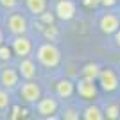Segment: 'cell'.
I'll return each instance as SVG.
<instances>
[{
  "mask_svg": "<svg viewBox=\"0 0 120 120\" xmlns=\"http://www.w3.org/2000/svg\"><path fill=\"white\" fill-rule=\"evenodd\" d=\"M97 81H99L100 88H102L106 93H113V91L118 90V86H120L118 74H116L113 68H109V66H108V68H100Z\"/></svg>",
  "mask_w": 120,
  "mask_h": 120,
  "instance_id": "obj_5",
  "label": "cell"
},
{
  "mask_svg": "<svg viewBox=\"0 0 120 120\" xmlns=\"http://www.w3.org/2000/svg\"><path fill=\"white\" fill-rule=\"evenodd\" d=\"M99 72H100V66L97 63H86L81 70V77H86V79H91V81H97L99 77Z\"/></svg>",
  "mask_w": 120,
  "mask_h": 120,
  "instance_id": "obj_15",
  "label": "cell"
},
{
  "mask_svg": "<svg viewBox=\"0 0 120 120\" xmlns=\"http://www.w3.org/2000/svg\"><path fill=\"white\" fill-rule=\"evenodd\" d=\"M16 70L20 74V77L23 81L27 79H36V75H38V66H36V61L27 56V57H20V63L16 66Z\"/></svg>",
  "mask_w": 120,
  "mask_h": 120,
  "instance_id": "obj_11",
  "label": "cell"
},
{
  "mask_svg": "<svg viewBox=\"0 0 120 120\" xmlns=\"http://www.w3.org/2000/svg\"><path fill=\"white\" fill-rule=\"evenodd\" d=\"M75 93L81 97V100H95L99 97V88H97L95 81L81 77L75 82Z\"/></svg>",
  "mask_w": 120,
  "mask_h": 120,
  "instance_id": "obj_7",
  "label": "cell"
},
{
  "mask_svg": "<svg viewBox=\"0 0 120 120\" xmlns=\"http://www.w3.org/2000/svg\"><path fill=\"white\" fill-rule=\"evenodd\" d=\"M0 43H4V29L0 27Z\"/></svg>",
  "mask_w": 120,
  "mask_h": 120,
  "instance_id": "obj_27",
  "label": "cell"
},
{
  "mask_svg": "<svg viewBox=\"0 0 120 120\" xmlns=\"http://www.w3.org/2000/svg\"><path fill=\"white\" fill-rule=\"evenodd\" d=\"M36 59L43 68L54 70V68H57L61 65V50L57 49L56 43H50V41L41 43L38 47V50H36Z\"/></svg>",
  "mask_w": 120,
  "mask_h": 120,
  "instance_id": "obj_1",
  "label": "cell"
},
{
  "mask_svg": "<svg viewBox=\"0 0 120 120\" xmlns=\"http://www.w3.org/2000/svg\"><path fill=\"white\" fill-rule=\"evenodd\" d=\"M118 27H120V16L115 13H104L99 18V29L106 36H111Z\"/></svg>",
  "mask_w": 120,
  "mask_h": 120,
  "instance_id": "obj_9",
  "label": "cell"
},
{
  "mask_svg": "<svg viewBox=\"0 0 120 120\" xmlns=\"http://www.w3.org/2000/svg\"><path fill=\"white\" fill-rule=\"evenodd\" d=\"M116 5H118V16H120V2H118V4H116Z\"/></svg>",
  "mask_w": 120,
  "mask_h": 120,
  "instance_id": "obj_28",
  "label": "cell"
},
{
  "mask_svg": "<svg viewBox=\"0 0 120 120\" xmlns=\"http://www.w3.org/2000/svg\"><path fill=\"white\" fill-rule=\"evenodd\" d=\"M43 36H45L49 41H56V40H57V36H59V30H57V27H56L54 23L43 25Z\"/></svg>",
  "mask_w": 120,
  "mask_h": 120,
  "instance_id": "obj_18",
  "label": "cell"
},
{
  "mask_svg": "<svg viewBox=\"0 0 120 120\" xmlns=\"http://www.w3.org/2000/svg\"><path fill=\"white\" fill-rule=\"evenodd\" d=\"M41 95H43V90L36 79H27L22 84H18V99L27 106H32L34 102H38Z\"/></svg>",
  "mask_w": 120,
  "mask_h": 120,
  "instance_id": "obj_2",
  "label": "cell"
},
{
  "mask_svg": "<svg viewBox=\"0 0 120 120\" xmlns=\"http://www.w3.org/2000/svg\"><path fill=\"white\" fill-rule=\"evenodd\" d=\"M20 74H18V70L16 68H13V66H4L2 70H0V86L2 88H5V90H16L18 88V84H20Z\"/></svg>",
  "mask_w": 120,
  "mask_h": 120,
  "instance_id": "obj_8",
  "label": "cell"
},
{
  "mask_svg": "<svg viewBox=\"0 0 120 120\" xmlns=\"http://www.w3.org/2000/svg\"><path fill=\"white\" fill-rule=\"evenodd\" d=\"M9 108H11V93L9 90L0 86V111H5Z\"/></svg>",
  "mask_w": 120,
  "mask_h": 120,
  "instance_id": "obj_17",
  "label": "cell"
},
{
  "mask_svg": "<svg viewBox=\"0 0 120 120\" xmlns=\"http://www.w3.org/2000/svg\"><path fill=\"white\" fill-rule=\"evenodd\" d=\"M41 22H43V25H50V23H54V18L56 15H52V13H47V11H43L40 16H38Z\"/></svg>",
  "mask_w": 120,
  "mask_h": 120,
  "instance_id": "obj_22",
  "label": "cell"
},
{
  "mask_svg": "<svg viewBox=\"0 0 120 120\" xmlns=\"http://www.w3.org/2000/svg\"><path fill=\"white\" fill-rule=\"evenodd\" d=\"M113 36H115V45L120 49V27L115 30V32H113Z\"/></svg>",
  "mask_w": 120,
  "mask_h": 120,
  "instance_id": "obj_25",
  "label": "cell"
},
{
  "mask_svg": "<svg viewBox=\"0 0 120 120\" xmlns=\"http://www.w3.org/2000/svg\"><path fill=\"white\" fill-rule=\"evenodd\" d=\"M18 116H20V108L15 106V108H13V113H11V118H18Z\"/></svg>",
  "mask_w": 120,
  "mask_h": 120,
  "instance_id": "obj_26",
  "label": "cell"
},
{
  "mask_svg": "<svg viewBox=\"0 0 120 120\" xmlns=\"http://www.w3.org/2000/svg\"><path fill=\"white\" fill-rule=\"evenodd\" d=\"M20 5V0H0V7L4 11H13Z\"/></svg>",
  "mask_w": 120,
  "mask_h": 120,
  "instance_id": "obj_21",
  "label": "cell"
},
{
  "mask_svg": "<svg viewBox=\"0 0 120 120\" xmlns=\"http://www.w3.org/2000/svg\"><path fill=\"white\" fill-rule=\"evenodd\" d=\"M77 13V5H75L74 0H59L54 7V15L63 22H68L72 20Z\"/></svg>",
  "mask_w": 120,
  "mask_h": 120,
  "instance_id": "obj_10",
  "label": "cell"
},
{
  "mask_svg": "<svg viewBox=\"0 0 120 120\" xmlns=\"http://www.w3.org/2000/svg\"><path fill=\"white\" fill-rule=\"evenodd\" d=\"M23 2H25V9L36 18L49 7V0H23Z\"/></svg>",
  "mask_w": 120,
  "mask_h": 120,
  "instance_id": "obj_13",
  "label": "cell"
},
{
  "mask_svg": "<svg viewBox=\"0 0 120 120\" xmlns=\"http://www.w3.org/2000/svg\"><path fill=\"white\" fill-rule=\"evenodd\" d=\"M5 29L9 30L11 36L27 34V30H29V18L25 16V13H22L18 9H13L5 16Z\"/></svg>",
  "mask_w": 120,
  "mask_h": 120,
  "instance_id": "obj_3",
  "label": "cell"
},
{
  "mask_svg": "<svg viewBox=\"0 0 120 120\" xmlns=\"http://www.w3.org/2000/svg\"><path fill=\"white\" fill-rule=\"evenodd\" d=\"M9 47H11V50H13V56H16V57H27V56L32 54V49H34L32 40L25 34L13 36Z\"/></svg>",
  "mask_w": 120,
  "mask_h": 120,
  "instance_id": "obj_6",
  "label": "cell"
},
{
  "mask_svg": "<svg viewBox=\"0 0 120 120\" xmlns=\"http://www.w3.org/2000/svg\"><path fill=\"white\" fill-rule=\"evenodd\" d=\"M118 4V0H99V5L106 7V9H111V7H115Z\"/></svg>",
  "mask_w": 120,
  "mask_h": 120,
  "instance_id": "obj_23",
  "label": "cell"
},
{
  "mask_svg": "<svg viewBox=\"0 0 120 120\" xmlns=\"http://www.w3.org/2000/svg\"><path fill=\"white\" fill-rule=\"evenodd\" d=\"M75 93V82L72 79H59L56 82V97L63 100H70Z\"/></svg>",
  "mask_w": 120,
  "mask_h": 120,
  "instance_id": "obj_12",
  "label": "cell"
},
{
  "mask_svg": "<svg viewBox=\"0 0 120 120\" xmlns=\"http://www.w3.org/2000/svg\"><path fill=\"white\" fill-rule=\"evenodd\" d=\"M81 2H82L86 7H95V5H99V0H81Z\"/></svg>",
  "mask_w": 120,
  "mask_h": 120,
  "instance_id": "obj_24",
  "label": "cell"
},
{
  "mask_svg": "<svg viewBox=\"0 0 120 120\" xmlns=\"http://www.w3.org/2000/svg\"><path fill=\"white\" fill-rule=\"evenodd\" d=\"M81 116L84 120H104V111H102V108H99L97 104H90V106L84 108V111H82Z\"/></svg>",
  "mask_w": 120,
  "mask_h": 120,
  "instance_id": "obj_14",
  "label": "cell"
},
{
  "mask_svg": "<svg viewBox=\"0 0 120 120\" xmlns=\"http://www.w3.org/2000/svg\"><path fill=\"white\" fill-rule=\"evenodd\" d=\"M104 111V118H109V120H116L120 116V106L118 104H108L106 106V109H102Z\"/></svg>",
  "mask_w": 120,
  "mask_h": 120,
  "instance_id": "obj_16",
  "label": "cell"
},
{
  "mask_svg": "<svg viewBox=\"0 0 120 120\" xmlns=\"http://www.w3.org/2000/svg\"><path fill=\"white\" fill-rule=\"evenodd\" d=\"M13 59V50H11L9 45L5 43H0V61L2 63H7V61Z\"/></svg>",
  "mask_w": 120,
  "mask_h": 120,
  "instance_id": "obj_19",
  "label": "cell"
},
{
  "mask_svg": "<svg viewBox=\"0 0 120 120\" xmlns=\"http://www.w3.org/2000/svg\"><path fill=\"white\" fill-rule=\"evenodd\" d=\"M118 2H120V0H118Z\"/></svg>",
  "mask_w": 120,
  "mask_h": 120,
  "instance_id": "obj_29",
  "label": "cell"
},
{
  "mask_svg": "<svg viewBox=\"0 0 120 120\" xmlns=\"http://www.w3.org/2000/svg\"><path fill=\"white\" fill-rule=\"evenodd\" d=\"M61 116H63L65 120H79L81 115H79V111L75 109V108H66V109L63 111V115H61Z\"/></svg>",
  "mask_w": 120,
  "mask_h": 120,
  "instance_id": "obj_20",
  "label": "cell"
},
{
  "mask_svg": "<svg viewBox=\"0 0 120 120\" xmlns=\"http://www.w3.org/2000/svg\"><path fill=\"white\" fill-rule=\"evenodd\" d=\"M32 106H34V111L43 118H50V116H54L59 111V100L52 95H47V97L41 95L40 100L34 102Z\"/></svg>",
  "mask_w": 120,
  "mask_h": 120,
  "instance_id": "obj_4",
  "label": "cell"
}]
</instances>
